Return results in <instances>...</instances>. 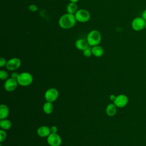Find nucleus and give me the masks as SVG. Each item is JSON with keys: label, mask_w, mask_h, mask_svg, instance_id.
Wrapping results in <instances>:
<instances>
[{"label": "nucleus", "mask_w": 146, "mask_h": 146, "mask_svg": "<svg viewBox=\"0 0 146 146\" xmlns=\"http://www.w3.org/2000/svg\"><path fill=\"white\" fill-rule=\"evenodd\" d=\"M76 20L74 14L66 13L62 15L58 21L59 26L63 29H70L76 24Z\"/></svg>", "instance_id": "f257e3e1"}, {"label": "nucleus", "mask_w": 146, "mask_h": 146, "mask_svg": "<svg viewBox=\"0 0 146 146\" xmlns=\"http://www.w3.org/2000/svg\"><path fill=\"white\" fill-rule=\"evenodd\" d=\"M102 40L100 33L96 30L90 31L87 36V41L90 46L93 47L99 45Z\"/></svg>", "instance_id": "f03ea898"}, {"label": "nucleus", "mask_w": 146, "mask_h": 146, "mask_svg": "<svg viewBox=\"0 0 146 146\" xmlns=\"http://www.w3.org/2000/svg\"><path fill=\"white\" fill-rule=\"evenodd\" d=\"M17 80L19 85L23 87H26L30 85L32 83L33 77L31 74L27 72H24L19 74Z\"/></svg>", "instance_id": "7ed1b4c3"}, {"label": "nucleus", "mask_w": 146, "mask_h": 146, "mask_svg": "<svg viewBox=\"0 0 146 146\" xmlns=\"http://www.w3.org/2000/svg\"><path fill=\"white\" fill-rule=\"evenodd\" d=\"M76 21L80 23H84L88 22L90 18L91 15L88 11L85 9H78L74 14Z\"/></svg>", "instance_id": "20e7f679"}, {"label": "nucleus", "mask_w": 146, "mask_h": 146, "mask_svg": "<svg viewBox=\"0 0 146 146\" xmlns=\"http://www.w3.org/2000/svg\"><path fill=\"white\" fill-rule=\"evenodd\" d=\"M146 21L142 17H136L131 22V27L134 31H139L145 29Z\"/></svg>", "instance_id": "39448f33"}, {"label": "nucleus", "mask_w": 146, "mask_h": 146, "mask_svg": "<svg viewBox=\"0 0 146 146\" xmlns=\"http://www.w3.org/2000/svg\"><path fill=\"white\" fill-rule=\"evenodd\" d=\"M59 96V92L55 88H50L44 93V99L46 102H54Z\"/></svg>", "instance_id": "423d86ee"}, {"label": "nucleus", "mask_w": 146, "mask_h": 146, "mask_svg": "<svg viewBox=\"0 0 146 146\" xmlns=\"http://www.w3.org/2000/svg\"><path fill=\"white\" fill-rule=\"evenodd\" d=\"M47 143L50 146H60L62 139L57 133H51L47 139Z\"/></svg>", "instance_id": "0eeeda50"}, {"label": "nucleus", "mask_w": 146, "mask_h": 146, "mask_svg": "<svg viewBox=\"0 0 146 146\" xmlns=\"http://www.w3.org/2000/svg\"><path fill=\"white\" fill-rule=\"evenodd\" d=\"M128 103V98L124 94H120L116 96L113 103L118 108H123L127 106Z\"/></svg>", "instance_id": "6e6552de"}, {"label": "nucleus", "mask_w": 146, "mask_h": 146, "mask_svg": "<svg viewBox=\"0 0 146 146\" xmlns=\"http://www.w3.org/2000/svg\"><path fill=\"white\" fill-rule=\"evenodd\" d=\"M21 61L18 58H13L7 61L6 65V68L9 71H14L21 66Z\"/></svg>", "instance_id": "1a4fd4ad"}, {"label": "nucleus", "mask_w": 146, "mask_h": 146, "mask_svg": "<svg viewBox=\"0 0 146 146\" xmlns=\"http://www.w3.org/2000/svg\"><path fill=\"white\" fill-rule=\"evenodd\" d=\"M18 84V83L17 79L11 77L6 79L5 81L4 84V88L6 91L11 92L16 89Z\"/></svg>", "instance_id": "9d476101"}, {"label": "nucleus", "mask_w": 146, "mask_h": 146, "mask_svg": "<svg viewBox=\"0 0 146 146\" xmlns=\"http://www.w3.org/2000/svg\"><path fill=\"white\" fill-rule=\"evenodd\" d=\"M36 132L38 136L41 137H47L51 133L50 128L46 125H42L39 127Z\"/></svg>", "instance_id": "9b49d317"}, {"label": "nucleus", "mask_w": 146, "mask_h": 146, "mask_svg": "<svg viewBox=\"0 0 146 146\" xmlns=\"http://www.w3.org/2000/svg\"><path fill=\"white\" fill-rule=\"evenodd\" d=\"M75 45L77 49L79 50H82V51H83L85 48H86L89 46L87 41L83 39H77L75 41Z\"/></svg>", "instance_id": "f8f14e48"}, {"label": "nucleus", "mask_w": 146, "mask_h": 146, "mask_svg": "<svg viewBox=\"0 0 146 146\" xmlns=\"http://www.w3.org/2000/svg\"><path fill=\"white\" fill-rule=\"evenodd\" d=\"M117 107L114 103H110L107 105L106 108V112L109 116H113L115 115L117 111Z\"/></svg>", "instance_id": "ddd939ff"}, {"label": "nucleus", "mask_w": 146, "mask_h": 146, "mask_svg": "<svg viewBox=\"0 0 146 146\" xmlns=\"http://www.w3.org/2000/svg\"><path fill=\"white\" fill-rule=\"evenodd\" d=\"M91 50L92 55L96 57H100L104 54V50L99 45L92 47Z\"/></svg>", "instance_id": "4468645a"}, {"label": "nucleus", "mask_w": 146, "mask_h": 146, "mask_svg": "<svg viewBox=\"0 0 146 146\" xmlns=\"http://www.w3.org/2000/svg\"><path fill=\"white\" fill-rule=\"evenodd\" d=\"M9 115V107L5 104L0 106V119H6Z\"/></svg>", "instance_id": "2eb2a0df"}, {"label": "nucleus", "mask_w": 146, "mask_h": 146, "mask_svg": "<svg viewBox=\"0 0 146 146\" xmlns=\"http://www.w3.org/2000/svg\"><path fill=\"white\" fill-rule=\"evenodd\" d=\"M78 5H76V3L74 2H70L66 7V10L67 13L71 14H75V13L78 10Z\"/></svg>", "instance_id": "dca6fc26"}, {"label": "nucleus", "mask_w": 146, "mask_h": 146, "mask_svg": "<svg viewBox=\"0 0 146 146\" xmlns=\"http://www.w3.org/2000/svg\"><path fill=\"white\" fill-rule=\"evenodd\" d=\"M0 127L2 129L8 130L11 127V122L6 119H1L0 120Z\"/></svg>", "instance_id": "f3484780"}, {"label": "nucleus", "mask_w": 146, "mask_h": 146, "mask_svg": "<svg viewBox=\"0 0 146 146\" xmlns=\"http://www.w3.org/2000/svg\"><path fill=\"white\" fill-rule=\"evenodd\" d=\"M53 105L51 102H46L43 106V112L46 114H50L53 111Z\"/></svg>", "instance_id": "a211bd4d"}, {"label": "nucleus", "mask_w": 146, "mask_h": 146, "mask_svg": "<svg viewBox=\"0 0 146 146\" xmlns=\"http://www.w3.org/2000/svg\"><path fill=\"white\" fill-rule=\"evenodd\" d=\"M83 54L84 56L86 57H90L91 56V55H92L91 48L90 47L88 46L86 48H85L83 51Z\"/></svg>", "instance_id": "6ab92c4d"}, {"label": "nucleus", "mask_w": 146, "mask_h": 146, "mask_svg": "<svg viewBox=\"0 0 146 146\" xmlns=\"http://www.w3.org/2000/svg\"><path fill=\"white\" fill-rule=\"evenodd\" d=\"M0 78L1 80H6L8 78V74L5 70H1L0 71Z\"/></svg>", "instance_id": "aec40b11"}, {"label": "nucleus", "mask_w": 146, "mask_h": 146, "mask_svg": "<svg viewBox=\"0 0 146 146\" xmlns=\"http://www.w3.org/2000/svg\"><path fill=\"white\" fill-rule=\"evenodd\" d=\"M6 136V132L3 129L0 130V142H3V141H5Z\"/></svg>", "instance_id": "412c9836"}, {"label": "nucleus", "mask_w": 146, "mask_h": 146, "mask_svg": "<svg viewBox=\"0 0 146 146\" xmlns=\"http://www.w3.org/2000/svg\"><path fill=\"white\" fill-rule=\"evenodd\" d=\"M28 9L29 11H30L31 12H35L38 10V7L34 4H31L29 6Z\"/></svg>", "instance_id": "4be33fe9"}, {"label": "nucleus", "mask_w": 146, "mask_h": 146, "mask_svg": "<svg viewBox=\"0 0 146 146\" xmlns=\"http://www.w3.org/2000/svg\"><path fill=\"white\" fill-rule=\"evenodd\" d=\"M6 63H7V61L6 60V59L4 58L1 57L0 58V67H3L5 66H6Z\"/></svg>", "instance_id": "5701e85b"}, {"label": "nucleus", "mask_w": 146, "mask_h": 146, "mask_svg": "<svg viewBox=\"0 0 146 146\" xmlns=\"http://www.w3.org/2000/svg\"><path fill=\"white\" fill-rule=\"evenodd\" d=\"M51 133H57V131H58V128L55 126V125H53L52 126L51 128Z\"/></svg>", "instance_id": "b1692460"}, {"label": "nucleus", "mask_w": 146, "mask_h": 146, "mask_svg": "<svg viewBox=\"0 0 146 146\" xmlns=\"http://www.w3.org/2000/svg\"><path fill=\"white\" fill-rule=\"evenodd\" d=\"M18 75H19V74H18V73H17V72H13V73L11 74V78L17 79V78H18Z\"/></svg>", "instance_id": "393cba45"}, {"label": "nucleus", "mask_w": 146, "mask_h": 146, "mask_svg": "<svg viewBox=\"0 0 146 146\" xmlns=\"http://www.w3.org/2000/svg\"><path fill=\"white\" fill-rule=\"evenodd\" d=\"M141 17L146 21V9L144 10L143 13H142V15H141Z\"/></svg>", "instance_id": "a878e982"}, {"label": "nucleus", "mask_w": 146, "mask_h": 146, "mask_svg": "<svg viewBox=\"0 0 146 146\" xmlns=\"http://www.w3.org/2000/svg\"><path fill=\"white\" fill-rule=\"evenodd\" d=\"M116 96L114 95V94H111L110 96V99L112 101V102H113L115 100V99H116Z\"/></svg>", "instance_id": "bb28decb"}, {"label": "nucleus", "mask_w": 146, "mask_h": 146, "mask_svg": "<svg viewBox=\"0 0 146 146\" xmlns=\"http://www.w3.org/2000/svg\"><path fill=\"white\" fill-rule=\"evenodd\" d=\"M71 2H74V3H76L79 0H69Z\"/></svg>", "instance_id": "cd10ccee"}, {"label": "nucleus", "mask_w": 146, "mask_h": 146, "mask_svg": "<svg viewBox=\"0 0 146 146\" xmlns=\"http://www.w3.org/2000/svg\"><path fill=\"white\" fill-rule=\"evenodd\" d=\"M145 29L146 30V23H145Z\"/></svg>", "instance_id": "c85d7f7f"}]
</instances>
